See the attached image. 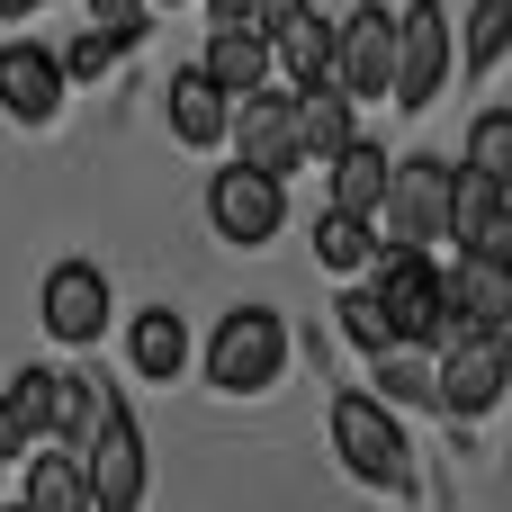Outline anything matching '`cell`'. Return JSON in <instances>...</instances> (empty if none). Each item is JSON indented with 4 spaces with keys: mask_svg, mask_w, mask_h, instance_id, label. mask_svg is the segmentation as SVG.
<instances>
[{
    "mask_svg": "<svg viewBox=\"0 0 512 512\" xmlns=\"http://www.w3.org/2000/svg\"><path fill=\"white\" fill-rule=\"evenodd\" d=\"M333 459L360 477V486H378V495H414V441H405V423H396V405H378V396H333Z\"/></svg>",
    "mask_w": 512,
    "mask_h": 512,
    "instance_id": "obj_1",
    "label": "cell"
},
{
    "mask_svg": "<svg viewBox=\"0 0 512 512\" xmlns=\"http://www.w3.org/2000/svg\"><path fill=\"white\" fill-rule=\"evenodd\" d=\"M279 369H288V324H279V306H234V315L207 333V387L261 396Z\"/></svg>",
    "mask_w": 512,
    "mask_h": 512,
    "instance_id": "obj_2",
    "label": "cell"
},
{
    "mask_svg": "<svg viewBox=\"0 0 512 512\" xmlns=\"http://www.w3.org/2000/svg\"><path fill=\"white\" fill-rule=\"evenodd\" d=\"M504 387H512V333H459L450 351H432V405L450 423L495 414Z\"/></svg>",
    "mask_w": 512,
    "mask_h": 512,
    "instance_id": "obj_3",
    "label": "cell"
},
{
    "mask_svg": "<svg viewBox=\"0 0 512 512\" xmlns=\"http://www.w3.org/2000/svg\"><path fill=\"white\" fill-rule=\"evenodd\" d=\"M369 297L387 306V333L396 342H441V270H432V252H414V243H378L369 252Z\"/></svg>",
    "mask_w": 512,
    "mask_h": 512,
    "instance_id": "obj_4",
    "label": "cell"
},
{
    "mask_svg": "<svg viewBox=\"0 0 512 512\" xmlns=\"http://www.w3.org/2000/svg\"><path fill=\"white\" fill-rule=\"evenodd\" d=\"M441 216H450V162L441 153H405V162H387V198H378V243H414V252H432L441 243Z\"/></svg>",
    "mask_w": 512,
    "mask_h": 512,
    "instance_id": "obj_5",
    "label": "cell"
},
{
    "mask_svg": "<svg viewBox=\"0 0 512 512\" xmlns=\"http://www.w3.org/2000/svg\"><path fill=\"white\" fill-rule=\"evenodd\" d=\"M81 477H90V512H135L144 504V432H135L126 396H99V423L81 441Z\"/></svg>",
    "mask_w": 512,
    "mask_h": 512,
    "instance_id": "obj_6",
    "label": "cell"
},
{
    "mask_svg": "<svg viewBox=\"0 0 512 512\" xmlns=\"http://www.w3.org/2000/svg\"><path fill=\"white\" fill-rule=\"evenodd\" d=\"M450 54H459V27H450L441 0L396 9V81H387V99L396 108H432L441 81H450Z\"/></svg>",
    "mask_w": 512,
    "mask_h": 512,
    "instance_id": "obj_7",
    "label": "cell"
},
{
    "mask_svg": "<svg viewBox=\"0 0 512 512\" xmlns=\"http://www.w3.org/2000/svg\"><path fill=\"white\" fill-rule=\"evenodd\" d=\"M459 333H512V261L459 252L441 270V342L432 351H450Z\"/></svg>",
    "mask_w": 512,
    "mask_h": 512,
    "instance_id": "obj_8",
    "label": "cell"
},
{
    "mask_svg": "<svg viewBox=\"0 0 512 512\" xmlns=\"http://www.w3.org/2000/svg\"><path fill=\"white\" fill-rule=\"evenodd\" d=\"M225 135L243 144V171H270V180H288V171H306V126H297V90H243L234 99V117H225Z\"/></svg>",
    "mask_w": 512,
    "mask_h": 512,
    "instance_id": "obj_9",
    "label": "cell"
},
{
    "mask_svg": "<svg viewBox=\"0 0 512 512\" xmlns=\"http://www.w3.org/2000/svg\"><path fill=\"white\" fill-rule=\"evenodd\" d=\"M207 225H216V243H234V252H261V243H279V225H288V180H270V171H216L207 180Z\"/></svg>",
    "mask_w": 512,
    "mask_h": 512,
    "instance_id": "obj_10",
    "label": "cell"
},
{
    "mask_svg": "<svg viewBox=\"0 0 512 512\" xmlns=\"http://www.w3.org/2000/svg\"><path fill=\"white\" fill-rule=\"evenodd\" d=\"M333 81L351 99H387V81H396V9L387 0H360L351 18H333Z\"/></svg>",
    "mask_w": 512,
    "mask_h": 512,
    "instance_id": "obj_11",
    "label": "cell"
},
{
    "mask_svg": "<svg viewBox=\"0 0 512 512\" xmlns=\"http://www.w3.org/2000/svg\"><path fill=\"white\" fill-rule=\"evenodd\" d=\"M36 315H45V333L63 351H90L108 333V270L99 261H54L45 288H36Z\"/></svg>",
    "mask_w": 512,
    "mask_h": 512,
    "instance_id": "obj_12",
    "label": "cell"
},
{
    "mask_svg": "<svg viewBox=\"0 0 512 512\" xmlns=\"http://www.w3.org/2000/svg\"><path fill=\"white\" fill-rule=\"evenodd\" d=\"M0 108H9L18 126H54V108H63V63H54V45H36V36H9V45H0Z\"/></svg>",
    "mask_w": 512,
    "mask_h": 512,
    "instance_id": "obj_13",
    "label": "cell"
},
{
    "mask_svg": "<svg viewBox=\"0 0 512 512\" xmlns=\"http://www.w3.org/2000/svg\"><path fill=\"white\" fill-rule=\"evenodd\" d=\"M18 512H90V477H81V450L72 441H36Z\"/></svg>",
    "mask_w": 512,
    "mask_h": 512,
    "instance_id": "obj_14",
    "label": "cell"
},
{
    "mask_svg": "<svg viewBox=\"0 0 512 512\" xmlns=\"http://www.w3.org/2000/svg\"><path fill=\"white\" fill-rule=\"evenodd\" d=\"M198 72H207L225 99H243V90H261V81H270V36H261V27H207Z\"/></svg>",
    "mask_w": 512,
    "mask_h": 512,
    "instance_id": "obj_15",
    "label": "cell"
},
{
    "mask_svg": "<svg viewBox=\"0 0 512 512\" xmlns=\"http://www.w3.org/2000/svg\"><path fill=\"white\" fill-rule=\"evenodd\" d=\"M225 117H234V99L189 63V72H171V135L189 144V153H216L225 144Z\"/></svg>",
    "mask_w": 512,
    "mask_h": 512,
    "instance_id": "obj_16",
    "label": "cell"
},
{
    "mask_svg": "<svg viewBox=\"0 0 512 512\" xmlns=\"http://www.w3.org/2000/svg\"><path fill=\"white\" fill-rule=\"evenodd\" d=\"M126 360H135V378L171 387V378L189 369V324H180L171 306H144V315H135V333H126Z\"/></svg>",
    "mask_w": 512,
    "mask_h": 512,
    "instance_id": "obj_17",
    "label": "cell"
},
{
    "mask_svg": "<svg viewBox=\"0 0 512 512\" xmlns=\"http://www.w3.org/2000/svg\"><path fill=\"white\" fill-rule=\"evenodd\" d=\"M324 171H333V207H351V216H378V198H387V144L351 135L342 153H324Z\"/></svg>",
    "mask_w": 512,
    "mask_h": 512,
    "instance_id": "obj_18",
    "label": "cell"
},
{
    "mask_svg": "<svg viewBox=\"0 0 512 512\" xmlns=\"http://www.w3.org/2000/svg\"><path fill=\"white\" fill-rule=\"evenodd\" d=\"M270 63L288 72V90H306V81H333V18H288L279 36H270Z\"/></svg>",
    "mask_w": 512,
    "mask_h": 512,
    "instance_id": "obj_19",
    "label": "cell"
},
{
    "mask_svg": "<svg viewBox=\"0 0 512 512\" xmlns=\"http://www.w3.org/2000/svg\"><path fill=\"white\" fill-rule=\"evenodd\" d=\"M351 108H360V99H351L342 81H306V90H297V126H306V162H324V153H342V144L360 135V126H351Z\"/></svg>",
    "mask_w": 512,
    "mask_h": 512,
    "instance_id": "obj_20",
    "label": "cell"
},
{
    "mask_svg": "<svg viewBox=\"0 0 512 512\" xmlns=\"http://www.w3.org/2000/svg\"><path fill=\"white\" fill-rule=\"evenodd\" d=\"M512 189H495L486 171H468V162H450V216H441V243H477L486 225H495V207H504Z\"/></svg>",
    "mask_w": 512,
    "mask_h": 512,
    "instance_id": "obj_21",
    "label": "cell"
},
{
    "mask_svg": "<svg viewBox=\"0 0 512 512\" xmlns=\"http://www.w3.org/2000/svg\"><path fill=\"white\" fill-rule=\"evenodd\" d=\"M369 360H378V405H396V414L432 405V351H423V342H387V351H369Z\"/></svg>",
    "mask_w": 512,
    "mask_h": 512,
    "instance_id": "obj_22",
    "label": "cell"
},
{
    "mask_svg": "<svg viewBox=\"0 0 512 512\" xmlns=\"http://www.w3.org/2000/svg\"><path fill=\"white\" fill-rule=\"evenodd\" d=\"M504 54H512V0H477V9H468V36H459V63H468V81H486Z\"/></svg>",
    "mask_w": 512,
    "mask_h": 512,
    "instance_id": "obj_23",
    "label": "cell"
},
{
    "mask_svg": "<svg viewBox=\"0 0 512 512\" xmlns=\"http://www.w3.org/2000/svg\"><path fill=\"white\" fill-rule=\"evenodd\" d=\"M369 252H378V225L351 216V207H324V225H315V261H324V270H369Z\"/></svg>",
    "mask_w": 512,
    "mask_h": 512,
    "instance_id": "obj_24",
    "label": "cell"
},
{
    "mask_svg": "<svg viewBox=\"0 0 512 512\" xmlns=\"http://www.w3.org/2000/svg\"><path fill=\"white\" fill-rule=\"evenodd\" d=\"M468 171H486L495 189H512V108H477V126H468Z\"/></svg>",
    "mask_w": 512,
    "mask_h": 512,
    "instance_id": "obj_25",
    "label": "cell"
},
{
    "mask_svg": "<svg viewBox=\"0 0 512 512\" xmlns=\"http://www.w3.org/2000/svg\"><path fill=\"white\" fill-rule=\"evenodd\" d=\"M54 63H63V81H108V72L126 63V45H117L108 27H81V36H72V45L54 54Z\"/></svg>",
    "mask_w": 512,
    "mask_h": 512,
    "instance_id": "obj_26",
    "label": "cell"
},
{
    "mask_svg": "<svg viewBox=\"0 0 512 512\" xmlns=\"http://www.w3.org/2000/svg\"><path fill=\"white\" fill-rule=\"evenodd\" d=\"M333 315H342V333H351L360 351H387V342H396V333H387V306H378L369 288H351V297H342Z\"/></svg>",
    "mask_w": 512,
    "mask_h": 512,
    "instance_id": "obj_27",
    "label": "cell"
},
{
    "mask_svg": "<svg viewBox=\"0 0 512 512\" xmlns=\"http://www.w3.org/2000/svg\"><path fill=\"white\" fill-rule=\"evenodd\" d=\"M144 9H153V0H90V27H108V36L135 54V45H144Z\"/></svg>",
    "mask_w": 512,
    "mask_h": 512,
    "instance_id": "obj_28",
    "label": "cell"
},
{
    "mask_svg": "<svg viewBox=\"0 0 512 512\" xmlns=\"http://www.w3.org/2000/svg\"><path fill=\"white\" fill-rule=\"evenodd\" d=\"M459 252H486V261H512V198L495 207V225H486L477 243H459Z\"/></svg>",
    "mask_w": 512,
    "mask_h": 512,
    "instance_id": "obj_29",
    "label": "cell"
},
{
    "mask_svg": "<svg viewBox=\"0 0 512 512\" xmlns=\"http://www.w3.org/2000/svg\"><path fill=\"white\" fill-rule=\"evenodd\" d=\"M306 9H315V0H261V18H252V27H261V36H279V27H288V18H306Z\"/></svg>",
    "mask_w": 512,
    "mask_h": 512,
    "instance_id": "obj_30",
    "label": "cell"
},
{
    "mask_svg": "<svg viewBox=\"0 0 512 512\" xmlns=\"http://www.w3.org/2000/svg\"><path fill=\"white\" fill-rule=\"evenodd\" d=\"M207 18H216V27H252V18H261V0H207Z\"/></svg>",
    "mask_w": 512,
    "mask_h": 512,
    "instance_id": "obj_31",
    "label": "cell"
},
{
    "mask_svg": "<svg viewBox=\"0 0 512 512\" xmlns=\"http://www.w3.org/2000/svg\"><path fill=\"white\" fill-rule=\"evenodd\" d=\"M36 9H45V0H0V18H36Z\"/></svg>",
    "mask_w": 512,
    "mask_h": 512,
    "instance_id": "obj_32",
    "label": "cell"
},
{
    "mask_svg": "<svg viewBox=\"0 0 512 512\" xmlns=\"http://www.w3.org/2000/svg\"><path fill=\"white\" fill-rule=\"evenodd\" d=\"M0 486H9V450H0Z\"/></svg>",
    "mask_w": 512,
    "mask_h": 512,
    "instance_id": "obj_33",
    "label": "cell"
},
{
    "mask_svg": "<svg viewBox=\"0 0 512 512\" xmlns=\"http://www.w3.org/2000/svg\"><path fill=\"white\" fill-rule=\"evenodd\" d=\"M0 512H18V504H9V495H0Z\"/></svg>",
    "mask_w": 512,
    "mask_h": 512,
    "instance_id": "obj_34",
    "label": "cell"
},
{
    "mask_svg": "<svg viewBox=\"0 0 512 512\" xmlns=\"http://www.w3.org/2000/svg\"><path fill=\"white\" fill-rule=\"evenodd\" d=\"M162 9H180V0H162Z\"/></svg>",
    "mask_w": 512,
    "mask_h": 512,
    "instance_id": "obj_35",
    "label": "cell"
}]
</instances>
